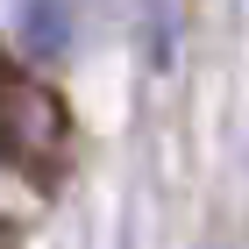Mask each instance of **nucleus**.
I'll list each match as a JSON object with an SVG mask.
<instances>
[{
	"label": "nucleus",
	"instance_id": "obj_1",
	"mask_svg": "<svg viewBox=\"0 0 249 249\" xmlns=\"http://www.w3.org/2000/svg\"><path fill=\"white\" fill-rule=\"evenodd\" d=\"M0 164L43 192L71 171V114H64V100L43 78H29L7 50H0Z\"/></svg>",
	"mask_w": 249,
	"mask_h": 249
},
{
	"label": "nucleus",
	"instance_id": "obj_2",
	"mask_svg": "<svg viewBox=\"0 0 249 249\" xmlns=\"http://www.w3.org/2000/svg\"><path fill=\"white\" fill-rule=\"evenodd\" d=\"M21 36H29V50L64 57L71 50V7L64 0H21Z\"/></svg>",
	"mask_w": 249,
	"mask_h": 249
}]
</instances>
